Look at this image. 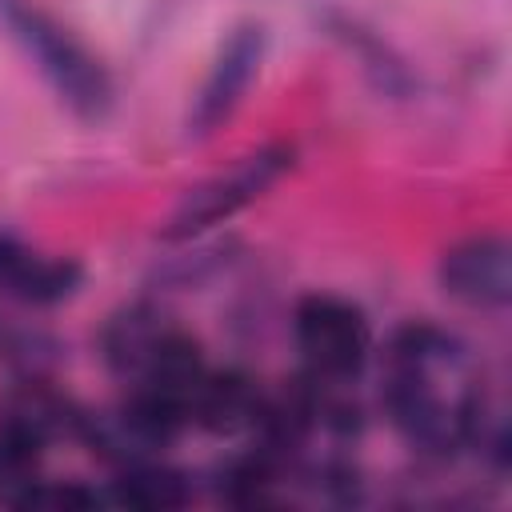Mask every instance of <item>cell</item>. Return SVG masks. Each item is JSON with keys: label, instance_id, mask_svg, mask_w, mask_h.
Returning a JSON list of instances; mask_svg holds the SVG:
<instances>
[{"label": "cell", "instance_id": "6da1fadb", "mask_svg": "<svg viewBox=\"0 0 512 512\" xmlns=\"http://www.w3.org/2000/svg\"><path fill=\"white\" fill-rule=\"evenodd\" d=\"M0 20L16 36V44L28 52V60L40 68V76L52 84L60 104H68L84 120L108 116L116 100L112 76L60 20H52L28 0H0Z\"/></svg>", "mask_w": 512, "mask_h": 512}, {"label": "cell", "instance_id": "7a4b0ae2", "mask_svg": "<svg viewBox=\"0 0 512 512\" xmlns=\"http://www.w3.org/2000/svg\"><path fill=\"white\" fill-rule=\"evenodd\" d=\"M296 164V148L292 144H264L248 156H240L232 168L192 184L176 208L168 212L164 228H160V240L168 244H184V240H200L204 232H212L216 224L232 220L240 208L256 204L288 168Z\"/></svg>", "mask_w": 512, "mask_h": 512}, {"label": "cell", "instance_id": "3957f363", "mask_svg": "<svg viewBox=\"0 0 512 512\" xmlns=\"http://www.w3.org/2000/svg\"><path fill=\"white\" fill-rule=\"evenodd\" d=\"M292 336L304 356V372L320 380L352 384L372 360V320L368 312L336 292H308L292 308Z\"/></svg>", "mask_w": 512, "mask_h": 512}, {"label": "cell", "instance_id": "277c9868", "mask_svg": "<svg viewBox=\"0 0 512 512\" xmlns=\"http://www.w3.org/2000/svg\"><path fill=\"white\" fill-rule=\"evenodd\" d=\"M264 44H268L264 24H240L228 32V40L220 44V52L192 100V112H188L192 140H204L216 128H224V120H232V112L240 108L248 84L256 80V72L264 64Z\"/></svg>", "mask_w": 512, "mask_h": 512}, {"label": "cell", "instance_id": "5b68a950", "mask_svg": "<svg viewBox=\"0 0 512 512\" xmlns=\"http://www.w3.org/2000/svg\"><path fill=\"white\" fill-rule=\"evenodd\" d=\"M440 292L464 308L500 312L512 300V248L496 232L464 236L436 264Z\"/></svg>", "mask_w": 512, "mask_h": 512}, {"label": "cell", "instance_id": "8992f818", "mask_svg": "<svg viewBox=\"0 0 512 512\" xmlns=\"http://www.w3.org/2000/svg\"><path fill=\"white\" fill-rule=\"evenodd\" d=\"M84 284V268L72 256H44L28 248L20 236L0 232V292L32 304V308H52Z\"/></svg>", "mask_w": 512, "mask_h": 512}, {"label": "cell", "instance_id": "52a82bcc", "mask_svg": "<svg viewBox=\"0 0 512 512\" xmlns=\"http://www.w3.org/2000/svg\"><path fill=\"white\" fill-rule=\"evenodd\" d=\"M168 328H172V320L152 300H132V304L116 308L100 328V356H104L108 372L132 384L148 368V360Z\"/></svg>", "mask_w": 512, "mask_h": 512}, {"label": "cell", "instance_id": "ba28073f", "mask_svg": "<svg viewBox=\"0 0 512 512\" xmlns=\"http://www.w3.org/2000/svg\"><path fill=\"white\" fill-rule=\"evenodd\" d=\"M264 404V388L244 368H208L200 388L192 392V424L212 436L252 432Z\"/></svg>", "mask_w": 512, "mask_h": 512}, {"label": "cell", "instance_id": "9c48e42d", "mask_svg": "<svg viewBox=\"0 0 512 512\" xmlns=\"http://www.w3.org/2000/svg\"><path fill=\"white\" fill-rule=\"evenodd\" d=\"M108 500L120 508H136V512H172L192 500V480H188V472L160 464L152 456V460L124 464L120 476L112 480Z\"/></svg>", "mask_w": 512, "mask_h": 512}, {"label": "cell", "instance_id": "30bf717a", "mask_svg": "<svg viewBox=\"0 0 512 512\" xmlns=\"http://www.w3.org/2000/svg\"><path fill=\"white\" fill-rule=\"evenodd\" d=\"M12 504H20V508H68V512H84V508H100L104 504V496L100 492H92V488H84V484H76V480H68V484H56V480H28L20 492H12L8 496Z\"/></svg>", "mask_w": 512, "mask_h": 512}, {"label": "cell", "instance_id": "8fae6325", "mask_svg": "<svg viewBox=\"0 0 512 512\" xmlns=\"http://www.w3.org/2000/svg\"><path fill=\"white\" fill-rule=\"evenodd\" d=\"M228 252H232L228 244H208V248H196L192 256H172V260L164 264L160 280L172 284V288H196V284H204L208 276H216L220 268L232 264Z\"/></svg>", "mask_w": 512, "mask_h": 512}]
</instances>
